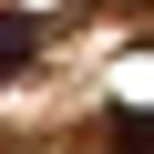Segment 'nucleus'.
<instances>
[{
	"label": "nucleus",
	"mask_w": 154,
	"mask_h": 154,
	"mask_svg": "<svg viewBox=\"0 0 154 154\" xmlns=\"http://www.w3.org/2000/svg\"><path fill=\"white\" fill-rule=\"evenodd\" d=\"M31 41H41V21H31V11H0V82L31 62Z\"/></svg>",
	"instance_id": "1"
}]
</instances>
